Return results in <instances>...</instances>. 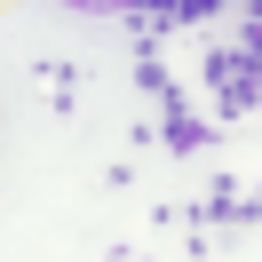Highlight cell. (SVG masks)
<instances>
[{
	"mask_svg": "<svg viewBox=\"0 0 262 262\" xmlns=\"http://www.w3.org/2000/svg\"><path fill=\"white\" fill-rule=\"evenodd\" d=\"M159 8H207V0H159Z\"/></svg>",
	"mask_w": 262,
	"mask_h": 262,
	"instance_id": "1",
	"label": "cell"
}]
</instances>
